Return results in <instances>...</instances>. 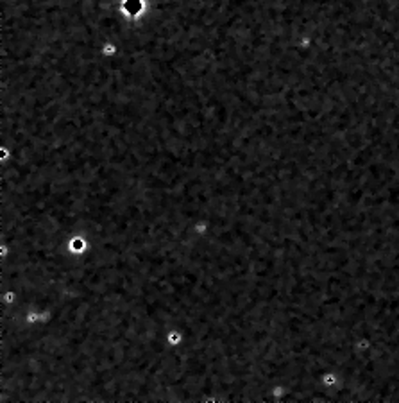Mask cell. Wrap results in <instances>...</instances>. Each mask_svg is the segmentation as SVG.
<instances>
[{"instance_id": "cell-1", "label": "cell", "mask_w": 399, "mask_h": 403, "mask_svg": "<svg viewBox=\"0 0 399 403\" xmlns=\"http://www.w3.org/2000/svg\"><path fill=\"white\" fill-rule=\"evenodd\" d=\"M124 7L131 17H136L144 9V2L142 0H124Z\"/></svg>"}]
</instances>
